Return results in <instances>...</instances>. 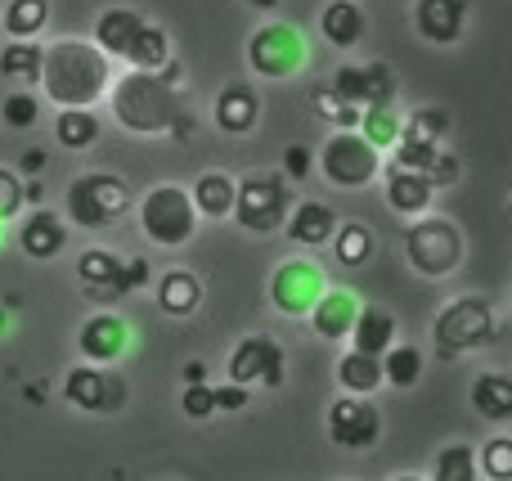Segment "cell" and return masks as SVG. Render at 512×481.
Instances as JSON below:
<instances>
[{
    "instance_id": "cell-45",
    "label": "cell",
    "mask_w": 512,
    "mask_h": 481,
    "mask_svg": "<svg viewBox=\"0 0 512 481\" xmlns=\"http://www.w3.org/2000/svg\"><path fill=\"white\" fill-rule=\"evenodd\" d=\"M252 396H248V387H239V383H221L216 387V410H243Z\"/></svg>"
},
{
    "instance_id": "cell-22",
    "label": "cell",
    "mask_w": 512,
    "mask_h": 481,
    "mask_svg": "<svg viewBox=\"0 0 512 481\" xmlns=\"http://www.w3.org/2000/svg\"><path fill=\"white\" fill-rule=\"evenodd\" d=\"M288 239L297 243V248H319V243H328L337 234V212L328 203H315V198H306V203L292 207L288 216Z\"/></svg>"
},
{
    "instance_id": "cell-52",
    "label": "cell",
    "mask_w": 512,
    "mask_h": 481,
    "mask_svg": "<svg viewBox=\"0 0 512 481\" xmlns=\"http://www.w3.org/2000/svg\"><path fill=\"white\" fill-rule=\"evenodd\" d=\"M391 481H423V477H391Z\"/></svg>"
},
{
    "instance_id": "cell-24",
    "label": "cell",
    "mask_w": 512,
    "mask_h": 481,
    "mask_svg": "<svg viewBox=\"0 0 512 481\" xmlns=\"http://www.w3.org/2000/svg\"><path fill=\"white\" fill-rule=\"evenodd\" d=\"M319 36L337 50H351L364 41V9L355 0H328L324 14H319Z\"/></svg>"
},
{
    "instance_id": "cell-31",
    "label": "cell",
    "mask_w": 512,
    "mask_h": 481,
    "mask_svg": "<svg viewBox=\"0 0 512 481\" xmlns=\"http://www.w3.org/2000/svg\"><path fill=\"white\" fill-rule=\"evenodd\" d=\"M41 68H45V45H36V41H9L0 50V77H9V81L41 86Z\"/></svg>"
},
{
    "instance_id": "cell-48",
    "label": "cell",
    "mask_w": 512,
    "mask_h": 481,
    "mask_svg": "<svg viewBox=\"0 0 512 481\" xmlns=\"http://www.w3.org/2000/svg\"><path fill=\"white\" fill-rule=\"evenodd\" d=\"M189 383H207V365H203V360H189V365H185V387Z\"/></svg>"
},
{
    "instance_id": "cell-41",
    "label": "cell",
    "mask_w": 512,
    "mask_h": 481,
    "mask_svg": "<svg viewBox=\"0 0 512 481\" xmlns=\"http://www.w3.org/2000/svg\"><path fill=\"white\" fill-rule=\"evenodd\" d=\"M23 207H27V176L0 167V225L23 216Z\"/></svg>"
},
{
    "instance_id": "cell-15",
    "label": "cell",
    "mask_w": 512,
    "mask_h": 481,
    "mask_svg": "<svg viewBox=\"0 0 512 481\" xmlns=\"http://www.w3.org/2000/svg\"><path fill=\"white\" fill-rule=\"evenodd\" d=\"M333 90L355 108H387L396 99V72L387 63H364V68L346 63V68H337Z\"/></svg>"
},
{
    "instance_id": "cell-37",
    "label": "cell",
    "mask_w": 512,
    "mask_h": 481,
    "mask_svg": "<svg viewBox=\"0 0 512 481\" xmlns=\"http://www.w3.org/2000/svg\"><path fill=\"white\" fill-rule=\"evenodd\" d=\"M481 477V464H477V450L472 446H445L441 455H436V473L432 481H477Z\"/></svg>"
},
{
    "instance_id": "cell-13",
    "label": "cell",
    "mask_w": 512,
    "mask_h": 481,
    "mask_svg": "<svg viewBox=\"0 0 512 481\" xmlns=\"http://www.w3.org/2000/svg\"><path fill=\"white\" fill-rule=\"evenodd\" d=\"M382 437V414L369 396H342L328 405V441L342 450H369Z\"/></svg>"
},
{
    "instance_id": "cell-11",
    "label": "cell",
    "mask_w": 512,
    "mask_h": 481,
    "mask_svg": "<svg viewBox=\"0 0 512 481\" xmlns=\"http://www.w3.org/2000/svg\"><path fill=\"white\" fill-rule=\"evenodd\" d=\"M324 293H328L324 270L306 257L283 261L270 275V302H274V311H283V315H310Z\"/></svg>"
},
{
    "instance_id": "cell-9",
    "label": "cell",
    "mask_w": 512,
    "mask_h": 481,
    "mask_svg": "<svg viewBox=\"0 0 512 481\" xmlns=\"http://www.w3.org/2000/svg\"><path fill=\"white\" fill-rule=\"evenodd\" d=\"M306 36L297 32L292 23H265L252 32L248 41V63L256 77H270V81H283L292 72L306 68Z\"/></svg>"
},
{
    "instance_id": "cell-1",
    "label": "cell",
    "mask_w": 512,
    "mask_h": 481,
    "mask_svg": "<svg viewBox=\"0 0 512 481\" xmlns=\"http://www.w3.org/2000/svg\"><path fill=\"white\" fill-rule=\"evenodd\" d=\"M41 90L54 108H95L113 90V59L95 41H54L45 45Z\"/></svg>"
},
{
    "instance_id": "cell-50",
    "label": "cell",
    "mask_w": 512,
    "mask_h": 481,
    "mask_svg": "<svg viewBox=\"0 0 512 481\" xmlns=\"http://www.w3.org/2000/svg\"><path fill=\"white\" fill-rule=\"evenodd\" d=\"M243 5H252V9H261V14H270V9H279V0H243Z\"/></svg>"
},
{
    "instance_id": "cell-33",
    "label": "cell",
    "mask_w": 512,
    "mask_h": 481,
    "mask_svg": "<svg viewBox=\"0 0 512 481\" xmlns=\"http://www.w3.org/2000/svg\"><path fill=\"white\" fill-rule=\"evenodd\" d=\"M50 18V0H9L5 9V32L9 41H32Z\"/></svg>"
},
{
    "instance_id": "cell-26",
    "label": "cell",
    "mask_w": 512,
    "mask_h": 481,
    "mask_svg": "<svg viewBox=\"0 0 512 481\" xmlns=\"http://www.w3.org/2000/svg\"><path fill=\"white\" fill-rule=\"evenodd\" d=\"M194 207L198 216H207V221H225V216H234V198H239V180L225 176V171H203V176L194 180Z\"/></svg>"
},
{
    "instance_id": "cell-25",
    "label": "cell",
    "mask_w": 512,
    "mask_h": 481,
    "mask_svg": "<svg viewBox=\"0 0 512 481\" xmlns=\"http://www.w3.org/2000/svg\"><path fill=\"white\" fill-rule=\"evenodd\" d=\"M391 347H396V315L382 311V306H364L351 329V351H364V356L382 360Z\"/></svg>"
},
{
    "instance_id": "cell-19",
    "label": "cell",
    "mask_w": 512,
    "mask_h": 481,
    "mask_svg": "<svg viewBox=\"0 0 512 481\" xmlns=\"http://www.w3.org/2000/svg\"><path fill=\"white\" fill-rule=\"evenodd\" d=\"M144 23L149 18L140 14V9H126V5H113L104 9V14L95 18V32H90V41L99 45V50L108 54V59H126L135 45V36L144 32Z\"/></svg>"
},
{
    "instance_id": "cell-23",
    "label": "cell",
    "mask_w": 512,
    "mask_h": 481,
    "mask_svg": "<svg viewBox=\"0 0 512 481\" xmlns=\"http://www.w3.org/2000/svg\"><path fill=\"white\" fill-rule=\"evenodd\" d=\"M432 194H436V185L423 176V171L391 167V176H387V203H391V212L423 216L427 207H432Z\"/></svg>"
},
{
    "instance_id": "cell-17",
    "label": "cell",
    "mask_w": 512,
    "mask_h": 481,
    "mask_svg": "<svg viewBox=\"0 0 512 481\" xmlns=\"http://www.w3.org/2000/svg\"><path fill=\"white\" fill-rule=\"evenodd\" d=\"M18 248L32 261H54L63 248H68V221L50 207H32L18 225Z\"/></svg>"
},
{
    "instance_id": "cell-18",
    "label": "cell",
    "mask_w": 512,
    "mask_h": 481,
    "mask_svg": "<svg viewBox=\"0 0 512 481\" xmlns=\"http://www.w3.org/2000/svg\"><path fill=\"white\" fill-rule=\"evenodd\" d=\"M414 27L423 41L432 45H454L468 27V0H418L414 5Z\"/></svg>"
},
{
    "instance_id": "cell-10",
    "label": "cell",
    "mask_w": 512,
    "mask_h": 481,
    "mask_svg": "<svg viewBox=\"0 0 512 481\" xmlns=\"http://www.w3.org/2000/svg\"><path fill=\"white\" fill-rule=\"evenodd\" d=\"M405 252H409V266H414L418 275L441 279L463 261V239H459V230H454L450 221L427 216V221H418L414 230H409Z\"/></svg>"
},
{
    "instance_id": "cell-2",
    "label": "cell",
    "mask_w": 512,
    "mask_h": 481,
    "mask_svg": "<svg viewBox=\"0 0 512 481\" xmlns=\"http://www.w3.org/2000/svg\"><path fill=\"white\" fill-rule=\"evenodd\" d=\"M108 104H113L117 126L131 135H171L176 122L185 117L171 81H162L158 72H135V68L122 81H113Z\"/></svg>"
},
{
    "instance_id": "cell-14",
    "label": "cell",
    "mask_w": 512,
    "mask_h": 481,
    "mask_svg": "<svg viewBox=\"0 0 512 481\" xmlns=\"http://www.w3.org/2000/svg\"><path fill=\"white\" fill-rule=\"evenodd\" d=\"M230 383L239 387H283V347L274 338H261V333H252V338H243L239 347L230 351Z\"/></svg>"
},
{
    "instance_id": "cell-32",
    "label": "cell",
    "mask_w": 512,
    "mask_h": 481,
    "mask_svg": "<svg viewBox=\"0 0 512 481\" xmlns=\"http://www.w3.org/2000/svg\"><path fill=\"white\" fill-rule=\"evenodd\" d=\"M126 63H131L135 72H162L171 63V41L167 32H162L158 23H144V32L135 36L131 54H126Z\"/></svg>"
},
{
    "instance_id": "cell-6",
    "label": "cell",
    "mask_w": 512,
    "mask_h": 481,
    "mask_svg": "<svg viewBox=\"0 0 512 481\" xmlns=\"http://www.w3.org/2000/svg\"><path fill=\"white\" fill-rule=\"evenodd\" d=\"M382 171V153L360 131H333L319 149V176L337 189H364Z\"/></svg>"
},
{
    "instance_id": "cell-42",
    "label": "cell",
    "mask_w": 512,
    "mask_h": 481,
    "mask_svg": "<svg viewBox=\"0 0 512 481\" xmlns=\"http://www.w3.org/2000/svg\"><path fill=\"white\" fill-rule=\"evenodd\" d=\"M445 131H450V117H445L441 108H418V113L405 122V131H400V135H414V140L441 144V140H445Z\"/></svg>"
},
{
    "instance_id": "cell-16",
    "label": "cell",
    "mask_w": 512,
    "mask_h": 481,
    "mask_svg": "<svg viewBox=\"0 0 512 481\" xmlns=\"http://www.w3.org/2000/svg\"><path fill=\"white\" fill-rule=\"evenodd\" d=\"M77 347L81 356H86V365H113V360H122L126 351H131V324L122 320V315L113 311H99L90 315L86 324H81L77 333Z\"/></svg>"
},
{
    "instance_id": "cell-12",
    "label": "cell",
    "mask_w": 512,
    "mask_h": 481,
    "mask_svg": "<svg viewBox=\"0 0 512 481\" xmlns=\"http://www.w3.org/2000/svg\"><path fill=\"white\" fill-rule=\"evenodd\" d=\"M63 401L86 414H117L126 405V383L104 365H77L63 378Z\"/></svg>"
},
{
    "instance_id": "cell-21",
    "label": "cell",
    "mask_w": 512,
    "mask_h": 481,
    "mask_svg": "<svg viewBox=\"0 0 512 481\" xmlns=\"http://www.w3.org/2000/svg\"><path fill=\"white\" fill-rule=\"evenodd\" d=\"M216 126L225 135H248L256 122H261V95L248 86V81H230V86L216 95Z\"/></svg>"
},
{
    "instance_id": "cell-20",
    "label": "cell",
    "mask_w": 512,
    "mask_h": 481,
    "mask_svg": "<svg viewBox=\"0 0 512 481\" xmlns=\"http://www.w3.org/2000/svg\"><path fill=\"white\" fill-rule=\"evenodd\" d=\"M360 311H364V306H360V297H355V293H346V288H328V293L319 297V306L310 311V324H315L319 338L342 342V338H351Z\"/></svg>"
},
{
    "instance_id": "cell-3",
    "label": "cell",
    "mask_w": 512,
    "mask_h": 481,
    "mask_svg": "<svg viewBox=\"0 0 512 481\" xmlns=\"http://www.w3.org/2000/svg\"><path fill=\"white\" fill-rule=\"evenodd\" d=\"M77 279H81V293L99 306H113L122 302L126 293L149 284V261L144 257H131L122 261L113 248H86L77 257Z\"/></svg>"
},
{
    "instance_id": "cell-36",
    "label": "cell",
    "mask_w": 512,
    "mask_h": 481,
    "mask_svg": "<svg viewBox=\"0 0 512 481\" xmlns=\"http://www.w3.org/2000/svg\"><path fill=\"white\" fill-rule=\"evenodd\" d=\"M400 131H405V122L396 117V108H364V122H360V135L373 144V149H396L400 144Z\"/></svg>"
},
{
    "instance_id": "cell-5",
    "label": "cell",
    "mask_w": 512,
    "mask_h": 481,
    "mask_svg": "<svg viewBox=\"0 0 512 481\" xmlns=\"http://www.w3.org/2000/svg\"><path fill=\"white\" fill-rule=\"evenodd\" d=\"M63 207H68V216L81 225V230H108V225H117L126 216V207H131V189H126L122 176L95 171V176L72 180Z\"/></svg>"
},
{
    "instance_id": "cell-49",
    "label": "cell",
    "mask_w": 512,
    "mask_h": 481,
    "mask_svg": "<svg viewBox=\"0 0 512 481\" xmlns=\"http://www.w3.org/2000/svg\"><path fill=\"white\" fill-rule=\"evenodd\" d=\"M41 198H45V189H41V180H27V203H41Z\"/></svg>"
},
{
    "instance_id": "cell-35",
    "label": "cell",
    "mask_w": 512,
    "mask_h": 481,
    "mask_svg": "<svg viewBox=\"0 0 512 481\" xmlns=\"http://www.w3.org/2000/svg\"><path fill=\"white\" fill-rule=\"evenodd\" d=\"M382 374H387L391 387L409 392L414 383H423V351L418 347H391L387 356H382Z\"/></svg>"
},
{
    "instance_id": "cell-51",
    "label": "cell",
    "mask_w": 512,
    "mask_h": 481,
    "mask_svg": "<svg viewBox=\"0 0 512 481\" xmlns=\"http://www.w3.org/2000/svg\"><path fill=\"white\" fill-rule=\"evenodd\" d=\"M5 329H9V306L0 302V338H5Z\"/></svg>"
},
{
    "instance_id": "cell-7",
    "label": "cell",
    "mask_w": 512,
    "mask_h": 481,
    "mask_svg": "<svg viewBox=\"0 0 512 481\" xmlns=\"http://www.w3.org/2000/svg\"><path fill=\"white\" fill-rule=\"evenodd\" d=\"M292 216V189L283 176H243L234 198V221L248 234H274Z\"/></svg>"
},
{
    "instance_id": "cell-44",
    "label": "cell",
    "mask_w": 512,
    "mask_h": 481,
    "mask_svg": "<svg viewBox=\"0 0 512 481\" xmlns=\"http://www.w3.org/2000/svg\"><path fill=\"white\" fill-rule=\"evenodd\" d=\"M310 167H315V153H310L306 144H292V149L283 153V180H306Z\"/></svg>"
},
{
    "instance_id": "cell-4",
    "label": "cell",
    "mask_w": 512,
    "mask_h": 481,
    "mask_svg": "<svg viewBox=\"0 0 512 481\" xmlns=\"http://www.w3.org/2000/svg\"><path fill=\"white\" fill-rule=\"evenodd\" d=\"M140 230L158 248H185L198 230L194 194L180 185H158L140 198Z\"/></svg>"
},
{
    "instance_id": "cell-43",
    "label": "cell",
    "mask_w": 512,
    "mask_h": 481,
    "mask_svg": "<svg viewBox=\"0 0 512 481\" xmlns=\"http://www.w3.org/2000/svg\"><path fill=\"white\" fill-rule=\"evenodd\" d=\"M180 410H185V419H212L216 414V387L189 383L185 396H180Z\"/></svg>"
},
{
    "instance_id": "cell-8",
    "label": "cell",
    "mask_w": 512,
    "mask_h": 481,
    "mask_svg": "<svg viewBox=\"0 0 512 481\" xmlns=\"http://www.w3.org/2000/svg\"><path fill=\"white\" fill-rule=\"evenodd\" d=\"M495 338V311L481 297H459L436 315V351L445 360L463 356V351H477Z\"/></svg>"
},
{
    "instance_id": "cell-28",
    "label": "cell",
    "mask_w": 512,
    "mask_h": 481,
    "mask_svg": "<svg viewBox=\"0 0 512 481\" xmlns=\"http://www.w3.org/2000/svg\"><path fill=\"white\" fill-rule=\"evenodd\" d=\"M54 144H59V149H68V153L95 149V144H99L95 108H59V117H54Z\"/></svg>"
},
{
    "instance_id": "cell-29",
    "label": "cell",
    "mask_w": 512,
    "mask_h": 481,
    "mask_svg": "<svg viewBox=\"0 0 512 481\" xmlns=\"http://www.w3.org/2000/svg\"><path fill=\"white\" fill-rule=\"evenodd\" d=\"M472 410L490 423H512V374H481L472 383Z\"/></svg>"
},
{
    "instance_id": "cell-53",
    "label": "cell",
    "mask_w": 512,
    "mask_h": 481,
    "mask_svg": "<svg viewBox=\"0 0 512 481\" xmlns=\"http://www.w3.org/2000/svg\"><path fill=\"white\" fill-rule=\"evenodd\" d=\"M508 311H512V293H508Z\"/></svg>"
},
{
    "instance_id": "cell-40",
    "label": "cell",
    "mask_w": 512,
    "mask_h": 481,
    "mask_svg": "<svg viewBox=\"0 0 512 481\" xmlns=\"http://www.w3.org/2000/svg\"><path fill=\"white\" fill-rule=\"evenodd\" d=\"M481 477L490 481H512V437H490L477 455Z\"/></svg>"
},
{
    "instance_id": "cell-30",
    "label": "cell",
    "mask_w": 512,
    "mask_h": 481,
    "mask_svg": "<svg viewBox=\"0 0 512 481\" xmlns=\"http://www.w3.org/2000/svg\"><path fill=\"white\" fill-rule=\"evenodd\" d=\"M337 383L346 387V396H373L387 374H382V360L378 356H364V351H346L337 360Z\"/></svg>"
},
{
    "instance_id": "cell-47",
    "label": "cell",
    "mask_w": 512,
    "mask_h": 481,
    "mask_svg": "<svg viewBox=\"0 0 512 481\" xmlns=\"http://www.w3.org/2000/svg\"><path fill=\"white\" fill-rule=\"evenodd\" d=\"M45 167V149H27L23 162H18V176H36Z\"/></svg>"
},
{
    "instance_id": "cell-27",
    "label": "cell",
    "mask_w": 512,
    "mask_h": 481,
    "mask_svg": "<svg viewBox=\"0 0 512 481\" xmlns=\"http://www.w3.org/2000/svg\"><path fill=\"white\" fill-rule=\"evenodd\" d=\"M158 306L167 315H176V320L194 315L198 306H203V284H198L194 270H167V275L158 279Z\"/></svg>"
},
{
    "instance_id": "cell-38",
    "label": "cell",
    "mask_w": 512,
    "mask_h": 481,
    "mask_svg": "<svg viewBox=\"0 0 512 481\" xmlns=\"http://www.w3.org/2000/svg\"><path fill=\"white\" fill-rule=\"evenodd\" d=\"M333 248H337V261H342V266H364V261H369V252H373V234H369V225H360V221L337 225Z\"/></svg>"
},
{
    "instance_id": "cell-39",
    "label": "cell",
    "mask_w": 512,
    "mask_h": 481,
    "mask_svg": "<svg viewBox=\"0 0 512 481\" xmlns=\"http://www.w3.org/2000/svg\"><path fill=\"white\" fill-rule=\"evenodd\" d=\"M0 117H5L9 131H27V126L41 122V99H36L32 90H14V95H5V104H0Z\"/></svg>"
},
{
    "instance_id": "cell-34",
    "label": "cell",
    "mask_w": 512,
    "mask_h": 481,
    "mask_svg": "<svg viewBox=\"0 0 512 481\" xmlns=\"http://www.w3.org/2000/svg\"><path fill=\"white\" fill-rule=\"evenodd\" d=\"M310 104H315V113L324 117V122H333L337 131H360V122H364V108L346 104L333 86H315L310 90Z\"/></svg>"
},
{
    "instance_id": "cell-46",
    "label": "cell",
    "mask_w": 512,
    "mask_h": 481,
    "mask_svg": "<svg viewBox=\"0 0 512 481\" xmlns=\"http://www.w3.org/2000/svg\"><path fill=\"white\" fill-rule=\"evenodd\" d=\"M427 180H432L436 189H441V185H454V180H459V158H450V153H441V162H436V167H432V176H427Z\"/></svg>"
}]
</instances>
